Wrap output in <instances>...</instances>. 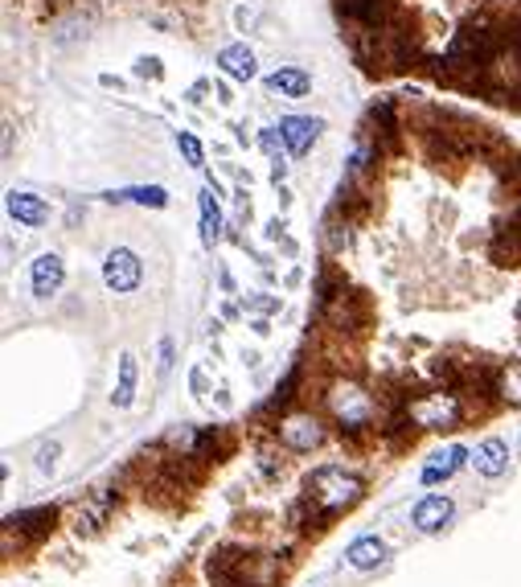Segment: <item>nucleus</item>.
<instances>
[{
  "instance_id": "nucleus-10",
  "label": "nucleus",
  "mask_w": 521,
  "mask_h": 587,
  "mask_svg": "<svg viewBox=\"0 0 521 587\" xmlns=\"http://www.w3.org/2000/svg\"><path fill=\"white\" fill-rule=\"evenodd\" d=\"M4 210H9V218H17L21 226H30V231H38V226L49 222V206L41 202L38 193H25V189H13L9 197H4Z\"/></svg>"
},
{
  "instance_id": "nucleus-9",
  "label": "nucleus",
  "mask_w": 521,
  "mask_h": 587,
  "mask_svg": "<svg viewBox=\"0 0 521 587\" xmlns=\"http://www.w3.org/2000/svg\"><path fill=\"white\" fill-rule=\"evenodd\" d=\"M473 464L481 477H489V481H497V477H505L509 472V443L501 440V435H489V440L476 443L473 452Z\"/></svg>"
},
{
  "instance_id": "nucleus-24",
  "label": "nucleus",
  "mask_w": 521,
  "mask_h": 587,
  "mask_svg": "<svg viewBox=\"0 0 521 587\" xmlns=\"http://www.w3.org/2000/svg\"><path fill=\"white\" fill-rule=\"evenodd\" d=\"M210 91H213V83H205V78H202V83H194V87H189V95H185V99H189V103H205V95H210Z\"/></svg>"
},
{
  "instance_id": "nucleus-3",
  "label": "nucleus",
  "mask_w": 521,
  "mask_h": 587,
  "mask_svg": "<svg viewBox=\"0 0 521 587\" xmlns=\"http://www.w3.org/2000/svg\"><path fill=\"white\" fill-rule=\"evenodd\" d=\"M406 415L419 427H427V432H452L464 419V407H460V395H452V390H427V395L406 403Z\"/></svg>"
},
{
  "instance_id": "nucleus-1",
  "label": "nucleus",
  "mask_w": 521,
  "mask_h": 587,
  "mask_svg": "<svg viewBox=\"0 0 521 587\" xmlns=\"http://www.w3.org/2000/svg\"><path fill=\"white\" fill-rule=\"evenodd\" d=\"M304 493H308V501L320 513H341V510H349V505H358L366 485H361V477L349 472L345 464H320L317 472H308Z\"/></svg>"
},
{
  "instance_id": "nucleus-26",
  "label": "nucleus",
  "mask_w": 521,
  "mask_h": 587,
  "mask_svg": "<svg viewBox=\"0 0 521 587\" xmlns=\"http://www.w3.org/2000/svg\"><path fill=\"white\" fill-rule=\"evenodd\" d=\"M251 304H255V309H263V312H275V309H280V300H267V296H255Z\"/></svg>"
},
{
  "instance_id": "nucleus-19",
  "label": "nucleus",
  "mask_w": 521,
  "mask_h": 587,
  "mask_svg": "<svg viewBox=\"0 0 521 587\" xmlns=\"http://www.w3.org/2000/svg\"><path fill=\"white\" fill-rule=\"evenodd\" d=\"M177 148H181V156L189 161V169H205V148L197 145L194 132H177Z\"/></svg>"
},
{
  "instance_id": "nucleus-6",
  "label": "nucleus",
  "mask_w": 521,
  "mask_h": 587,
  "mask_svg": "<svg viewBox=\"0 0 521 587\" xmlns=\"http://www.w3.org/2000/svg\"><path fill=\"white\" fill-rule=\"evenodd\" d=\"M452 513H456V505L447 493H427L415 510H411V521H415L419 534H439V530L452 521Z\"/></svg>"
},
{
  "instance_id": "nucleus-27",
  "label": "nucleus",
  "mask_w": 521,
  "mask_h": 587,
  "mask_svg": "<svg viewBox=\"0 0 521 587\" xmlns=\"http://www.w3.org/2000/svg\"><path fill=\"white\" fill-rule=\"evenodd\" d=\"M189 382H194L197 395H205V374H202V370H194V378H189Z\"/></svg>"
},
{
  "instance_id": "nucleus-13",
  "label": "nucleus",
  "mask_w": 521,
  "mask_h": 587,
  "mask_svg": "<svg viewBox=\"0 0 521 587\" xmlns=\"http://www.w3.org/2000/svg\"><path fill=\"white\" fill-rule=\"evenodd\" d=\"M464 460H468V448H464V443H452V448H444V452H435V456H431V464L419 472V481H423V485L447 481V477H452V472L460 469Z\"/></svg>"
},
{
  "instance_id": "nucleus-15",
  "label": "nucleus",
  "mask_w": 521,
  "mask_h": 587,
  "mask_svg": "<svg viewBox=\"0 0 521 587\" xmlns=\"http://www.w3.org/2000/svg\"><path fill=\"white\" fill-rule=\"evenodd\" d=\"M382 558H386V542L382 539H353L349 542V550H345V563L353 571H374V567H382Z\"/></svg>"
},
{
  "instance_id": "nucleus-7",
  "label": "nucleus",
  "mask_w": 521,
  "mask_h": 587,
  "mask_svg": "<svg viewBox=\"0 0 521 587\" xmlns=\"http://www.w3.org/2000/svg\"><path fill=\"white\" fill-rule=\"evenodd\" d=\"M280 136H283V145H288L291 156H304L312 145H317V136L325 132V119H312V116H283L280 124Z\"/></svg>"
},
{
  "instance_id": "nucleus-22",
  "label": "nucleus",
  "mask_w": 521,
  "mask_h": 587,
  "mask_svg": "<svg viewBox=\"0 0 521 587\" xmlns=\"http://www.w3.org/2000/svg\"><path fill=\"white\" fill-rule=\"evenodd\" d=\"M135 78H152V83H161V78H164V62L152 58V54L135 58Z\"/></svg>"
},
{
  "instance_id": "nucleus-5",
  "label": "nucleus",
  "mask_w": 521,
  "mask_h": 587,
  "mask_svg": "<svg viewBox=\"0 0 521 587\" xmlns=\"http://www.w3.org/2000/svg\"><path fill=\"white\" fill-rule=\"evenodd\" d=\"M280 443L283 448H291V452H312L320 440H325V427H320V419L312 411H296L288 415V419H280Z\"/></svg>"
},
{
  "instance_id": "nucleus-16",
  "label": "nucleus",
  "mask_w": 521,
  "mask_h": 587,
  "mask_svg": "<svg viewBox=\"0 0 521 587\" xmlns=\"http://www.w3.org/2000/svg\"><path fill=\"white\" fill-rule=\"evenodd\" d=\"M107 202H135V206H152V210H164V206H169V189H164V185H135V189L107 193Z\"/></svg>"
},
{
  "instance_id": "nucleus-21",
  "label": "nucleus",
  "mask_w": 521,
  "mask_h": 587,
  "mask_svg": "<svg viewBox=\"0 0 521 587\" xmlns=\"http://www.w3.org/2000/svg\"><path fill=\"white\" fill-rule=\"evenodd\" d=\"M234 25H239V33H255L259 30V9L255 4H239L234 9Z\"/></svg>"
},
{
  "instance_id": "nucleus-14",
  "label": "nucleus",
  "mask_w": 521,
  "mask_h": 587,
  "mask_svg": "<svg viewBox=\"0 0 521 587\" xmlns=\"http://www.w3.org/2000/svg\"><path fill=\"white\" fill-rule=\"evenodd\" d=\"M197 206H202V242L213 247L222 239V206H218V185H205L197 193Z\"/></svg>"
},
{
  "instance_id": "nucleus-18",
  "label": "nucleus",
  "mask_w": 521,
  "mask_h": 587,
  "mask_svg": "<svg viewBox=\"0 0 521 587\" xmlns=\"http://www.w3.org/2000/svg\"><path fill=\"white\" fill-rule=\"evenodd\" d=\"M497 395H501L505 403L521 407V362H509V366L497 374Z\"/></svg>"
},
{
  "instance_id": "nucleus-20",
  "label": "nucleus",
  "mask_w": 521,
  "mask_h": 587,
  "mask_svg": "<svg viewBox=\"0 0 521 587\" xmlns=\"http://www.w3.org/2000/svg\"><path fill=\"white\" fill-rule=\"evenodd\" d=\"M259 148L271 156V164H275V161H283V153H288V145H283L280 127H263V132H259Z\"/></svg>"
},
{
  "instance_id": "nucleus-8",
  "label": "nucleus",
  "mask_w": 521,
  "mask_h": 587,
  "mask_svg": "<svg viewBox=\"0 0 521 587\" xmlns=\"http://www.w3.org/2000/svg\"><path fill=\"white\" fill-rule=\"evenodd\" d=\"M62 279H66V263H62V255L46 250V255H38V259H33V267H30V284H33V296H38V300L58 296Z\"/></svg>"
},
{
  "instance_id": "nucleus-4",
  "label": "nucleus",
  "mask_w": 521,
  "mask_h": 587,
  "mask_svg": "<svg viewBox=\"0 0 521 587\" xmlns=\"http://www.w3.org/2000/svg\"><path fill=\"white\" fill-rule=\"evenodd\" d=\"M140 279H144V263H140V255L127 247H116V250H107V259H103V284L116 296H127V292L140 288Z\"/></svg>"
},
{
  "instance_id": "nucleus-11",
  "label": "nucleus",
  "mask_w": 521,
  "mask_h": 587,
  "mask_svg": "<svg viewBox=\"0 0 521 587\" xmlns=\"http://www.w3.org/2000/svg\"><path fill=\"white\" fill-rule=\"evenodd\" d=\"M263 87L271 95H283V99H304L312 91V74L300 66H275L267 78H263Z\"/></svg>"
},
{
  "instance_id": "nucleus-25",
  "label": "nucleus",
  "mask_w": 521,
  "mask_h": 587,
  "mask_svg": "<svg viewBox=\"0 0 521 587\" xmlns=\"http://www.w3.org/2000/svg\"><path fill=\"white\" fill-rule=\"evenodd\" d=\"M213 95H218V103H234V91H230V83H226V78H218V83H213Z\"/></svg>"
},
{
  "instance_id": "nucleus-23",
  "label": "nucleus",
  "mask_w": 521,
  "mask_h": 587,
  "mask_svg": "<svg viewBox=\"0 0 521 587\" xmlns=\"http://www.w3.org/2000/svg\"><path fill=\"white\" fill-rule=\"evenodd\" d=\"M58 452H62L58 440L41 443V448H38V472H54V464H58Z\"/></svg>"
},
{
  "instance_id": "nucleus-12",
  "label": "nucleus",
  "mask_w": 521,
  "mask_h": 587,
  "mask_svg": "<svg viewBox=\"0 0 521 587\" xmlns=\"http://www.w3.org/2000/svg\"><path fill=\"white\" fill-rule=\"evenodd\" d=\"M218 66H222L226 78H239V83H251L255 74H259V66H255V54L242 41H230V46L218 49Z\"/></svg>"
},
{
  "instance_id": "nucleus-2",
  "label": "nucleus",
  "mask_w": 521,
  "mask_h": 587,
  "mask_svg": "<svg viewBox=\"0 0 521 587\" xmlns=\"http://www.w3.org/2000/svg\"><path fill=\"white\" fill-rule=\"evenodd\" d=\"M325 407H328V415L345 427V432H361V427L374 424V415H378L374 395H369L366 386L349 382V378H337V382L328 386Z\"/></svg>"
},
{
  "instance_id": "nucleus-17",
  "label": "nucleus",
  "mask_w": 521,
  "mask_h": 587,
  "mask_svg": "<svg viewBox=\"0 0 521 587\" xmlns=\"http://www.w3.org/2000/svg\"><path fill=\"white\" fill-rule=\"evenodd\" d=\"M135 378H140V366H135L132 354H119V378H116V395H111V403L124 411V407H132L135 399Z\"/></svg>"
}]
</instances>
